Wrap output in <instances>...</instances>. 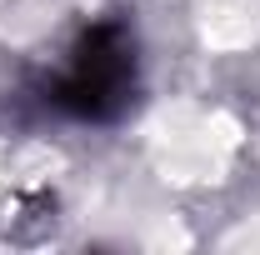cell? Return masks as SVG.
<instances>
[{
    "label": "cell",
    "mask_w": 260,
    "mask_h": 255,
    "mask_svg": "<svg viewBox=\"0 0 260 255\" xmlns=\"http://www.w3.org/2000/svg\"><path fill=\"white\" fill-rule=\"evenodd\" d=\"M130 40L120 30H90L80 40V50L70 55L55 100H65L75 115H105L110 105H120L130 90Z\"/></svg>",
    "instance_id": "6da1fadb"
}]
</instances>
